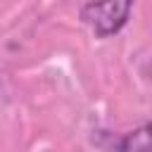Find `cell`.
<instances>
[{
    "instance_id": "6da1fadb",
    "label": "cell",
    "mask_w": 152,
    "mask_h": 152,
    "mask_svg": "<svg viewBox=\"0 0 152 152\" xmlns=\"http://www.w3.org/2000/svg\"><path fill=\"white\" fill-rule=\"evenodd\" d=\"M133 0H90L78 10V17L95 38H109L119 33L131 19Z\"/></svg>"
},
{
    "instance_id": "7a4b0ae2",
    "label": "cell",
    "mask_w": 152,
    "mask_h": 152,
    "mask_svg": "<svg viewBox=\"0 0 152 152\" xmlns=\"http://www.w3.org/2000/svg\"><path fill=\"white\" fill-rule=\"evenodd\" d=\"M150 124H142L124 135H109V142L104 145L109 152H150Z\"/></svg>"
}]
</instances>
